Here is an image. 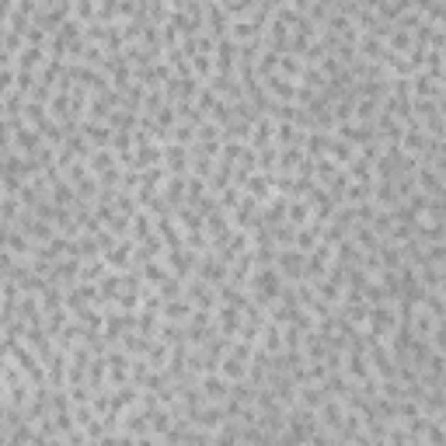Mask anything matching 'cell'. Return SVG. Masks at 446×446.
I'll return each mask as SVG.
<instances>
[{"label":"cell","mask_w":446,"mask_h":446,"mask_svg":"<svg viewBox=\"0 0 446 446\" xmlns=\"http://www.w3.org/2000/svg\"><path fill=\"white\" fill-rule=\"evenodd\" d=\"M230 387H234V384H227L220 373H203V377H199V391H203L206 405H223V401L230 398Z\"/></svg>","instance_id":"cell-1"},{"label":"cell","mask_w":446,"mask_h":446,"mask_svg":"<svg viewBox=\"0 0 446 446\" xmlns=\"http://www.w3.org/2000/svg\"><path fill=\"white\" fill-rule=\"evenodd\" d=\"M286 223H289L293 230L307 227V223H311V203H307V199H289V206H286Z\"/></svg>","instance_id":"cell-2"},{"label":"cell","mask_w":446,"mask_h":446,"mask_svg":"<svg viewBox=\"0 0 446 446\" xmlns=\"http://www.w3.org/2000/svg\"><path fill=\"white\" fill-rule=\"evenodd\" d=\"M140 276H143V283H147V286H161V283L171 279V272H167V265H164L161 258H154V262L140 265Z\"/></svg>","instance_id":"cell-3"},{"label":"cell","mask_w":446,"mask_h":446,"mask_svg":"<svg viewBox=\"0 0 446 446\" xmlns=\"http://www.w3.org/2000/svg\"><path fill=\"white\" fill-rule=\"evenodd\" d=\"M325 157H328V161H335L338 167H345V164L356 157V147H349L345 140H335V136H331V143H328V154H325Z\"/></svg>","instance_id":"cell-4"}]
</instances>
